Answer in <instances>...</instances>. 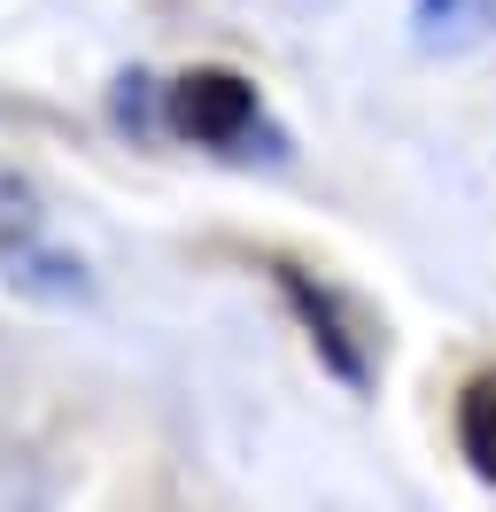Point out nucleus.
I'll use <instances>...</instances> for the list:
<instances>
[{"label":"nucleus","instance_id":"nucleus-1","mask_svg":"<svg viewBox=\"0 0 496 512\" xmlns=\"http://www.w3.org/2000/svg\"><path fill=\"white\" fill-rule=\"evenodd\" d=\"M171 125H179L186 140L233 148V140H248V125H256V94H248L233 70H194V78L171 86Z\"/></svg>","mask_w":496,"mask_h":512},{"label":"nucleus","instance_id":"nucleus-2","mask_svg":"<svg viewBox=\"0 0 496 512\" xmlns=\"http://www.w3.org/2000/svg\"><path fill=\"white\" fill-rule=\"evenodd\" d=\"M458 443H465V458H473V474L496 481V373L465 381V396H458Z\"/></svg>","mask_w":496,"mask_h":512}]
</instances>
